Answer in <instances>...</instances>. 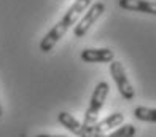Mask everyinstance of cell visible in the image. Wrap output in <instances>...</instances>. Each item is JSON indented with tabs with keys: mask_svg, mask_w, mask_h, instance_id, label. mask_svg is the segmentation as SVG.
I'll return each instance as SVG.
<instances>
[{
	"mask_svg": "<svg viewBox=\"0 0 156 137\" xmlns=\"http://www.w3.org/2000/svg\"><path fill=\"white\" fill-rule=\"evenodd\" d=\"M89 5H91V0H75V3L66 11V14L62 16V19L56 26H53L51 29H49L48 34L41 38V41H40V51L41 53H49V51H51L56 43H58L64 37V34L70 29V26L76 24V21L80 19L83 11L86 10Z\"/></svg>",
	"mask_w": 156,
	"mask_h": 137,
	"instance_id": "1",
	"label": "cell"
},
{
	"mask_svg": "<svg viewBox=\"0 0 156 137\" xmlns=\"http://www.w3.org/2000/svg\"><path fill=\"white\" fill-rule=\"evenodd\" d=\"M108 92H110V86H108L107 81H99L96 85L93 94H91V99H89V105H88L86 115H84L83 124L93 126L97 121V115H99V112H101V109L104 107L105 99L108 97Z\"/></svg>",
	"mask_w": 156,
	"mask_h": 137,
	"instance_id": "2",
	"label": "cell"
},
{
	"mask_svg": "<svg viewBox=\"0 0 156 137\" xmlns=\"http://www.w3.org/2000/svg\"><path fill=\"white\" fill-rule=\"evenodd\" d=\"M58 121H59L61 126H64L67 131L75 134L76 137H107L105 134H101V132L94 131L91 126H86V124L80 123L73 115H70L67 112L58 113Z\"/></svg>",
	"mask_w": 156,
	"mask_h": 137,
	"instance_id": "3",
	"label": "cell"
},
{
	"mask_svg": "<svg viewBox=\"0 0 156 137\" xmlns=\"http://www.w3.org/2000/svg\"><path fill=\"white\" fill-rule=\"evenodd\" d=\"M110 74H112L113 81L116 83V88L119 91V94H121L126 100H132L134 96H136V91H134V86L131 85L129 78L126 75V70L123 67V64L119 61L113 59L110 62Z\"/></svg>",
	"mask_w": 156,
	"mask_h": 137,
	"instance_id": "4",
	"label": "cell"
},
{
	"mask_svg": "<svg viewBox=\"0 0 156 137\" xmlns=\"http://www.w3.org/2000/svg\"><path fill=\"white\" fill-rule=\"evenodd\" d=\"M104 11H105V3H102V2H96L94 5H91L88 11L81 14L80 19L76 21V24L73 27L75 37H84L89 29L93 27V24H96V21L102 16Z\"/></svg>",
	"mask_w": 156,
	"mask_h": 137,
	"instance_id": "5",
	"label": "cell"
},
{
	"mask_svg": "<svg viewBox=\"0 0 156 137\" xmlns=\"http://www.w3.org/2000/svg\"><path fill=\"white\" fill-rule=\"evenodd\" d=\"M80 57L88 64H107L115 59V53L110 48H86L81 51Z\"/></svg>",
	"mask_w": 156,
	"mask_h": 137,
	"instance_id": "6",
	"label": "cell"
},
{
	"mask_svg": "<svg viewBox=\"0 0 156 137\" xmlns=\"http://www.w3.org/2000/svg\"><path fill=\"white\" fill-rule=\"evenodd\" d=\"M118 5L127 11L147 13L156 16V2H151V0H118Z\"/></svg>",
	"mask_w": 156,
	"mask_h": 137,
	"instance_id": "7",
	"label": "cell"
},
{
	"mask_svg": "<svg viewBox=\"0 0 156 137\" xmlns=\"http://www.w3.org/2000/svg\"><path fill=\"white\" fill-rule=\"evenodd\" d=\"M123 121H124V115L119 113V112H115V113L108 115L107 118H104L102 121H99V123H94L91 128H93L94 131L101 132V134H105V132L108 131V129H113V128L121 126Z\"/></svg>",
	"mask_w": 156,
	"mask_h": 137,
	"instance_id": "8",
	"label": "cell"
},
{
	"mask_svg": "<svg viewBox=\"0 0 156 137\" xmlns=\"http://www.w3.org/2000/svg\"><path fill=\"white\" fill-rule=\"evenodd\" d=\"M134 117L139 121H145V123H156V109L153 107H144L139 105L134 109Z\"/></svg>",
	"mask_w": 156,
	"mask_h": 137,
	"instance_id": "9",
	"label": "cell"
},
{
	"mask_svg": "<svg viewBox=\"0 0 156 137\" xmlns=\"http://www.w3.org/2000/svg\"><path fill=\"white\" fill-rule=\"evenodd\" d=\"M137 134V128L134 124H121L118 126L115 131H113L112 134H108L107 137H134Z\"/></svg>",
	"mask_w": 156,
	"mask_h": 137,
	"instance_id": "10",
	"label": "cell"
},
{
	"mask_svg": "<svg viewBox=\"0 0 156 137\" xmlns=\"http://www.w3.org/2000/svg\"><path fill=\"white\" fill-rule=\"evenodd\" d=\"M35 137H66V135H54V134H37Z\"/></svg>",
	"mask_w": 156,
	"mask_h": 137,
	"instance_id": "11",
	"label": "cell"
},
{
	"mask_svg": "<svg viewBox=\"0 0 156 137\" xmlns=\"http://www.w3.org/2000/svg\"><path fill=\"white\" fill-rule=\"evenodd\" d=\"M2 113H3V109H2V104H0V117H2Z\"/></svg>",
	"mask_w": 156,
	"mask_h": 137,
	"instance_id": "12",
	"label": "cell"
}]
</instances>
